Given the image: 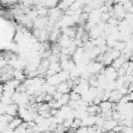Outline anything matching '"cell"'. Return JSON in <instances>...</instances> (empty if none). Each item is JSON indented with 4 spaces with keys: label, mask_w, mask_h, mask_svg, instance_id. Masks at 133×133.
<instances>
[{
    "label": "cell",
    "mask_w": 133,
    "mask_h": 133,
    "mask_svg": "<svg viewBox=\"0 0 133 133\" xmlns=\"http://www.w3.org/2000/svg\"><path fill=\"white\" fill-rule=\"evenodd\" d=\"M58 101L60 102L61 105H66L69 103V101H70V94H62L61 98Z\"/></svg>",
    "instance_id": "obj_11"
},
{
    "label": "cell",
    "mask_w": 133,
    "mask_h": 133,
    "mask_svg": "<svg viewBox=\"0 0 133 133\" xmlns=\"http://www.w3.org/2000/svg\"><path fill=\"white\" fill-rule=\"evenodd\" d=\"M18 110H19V105L17 103H10L6 107V113L12 116H16L18 114Z\"/></svg>",
    "instance_id": "obj_3"
},
{
    "label": "cell",
    "mask_w": 133,
    "mask_h": 133,
    "mask_svg": "<svg viewBox=\"0 0 133 133\" xmlns=\"http://www.w3.org/2000/svg\"><path fill=\"white\" fill-rule=\"evenodd\" d=\"M123 95L119 92L118 89H114V90H111V95H110V98H109V101L112 102V103H118L119 100L122 99Z\"/></svg>",
    "instance_id": "obj_5"
},
{
    "label": "cell",
    "mask_w": 133,
    "mask_h": 133,
    "mask_svg": "<svg viewBox=\"0 0 133 133\" xmlns=\"http://www.w3.org/2000/svg\"><path fill=\"white\" fill-rule=\"evenodd\" d=\"M1 2L8 6V5H14V4L18 3V0H1Z\"/></svg>",
    "instance_id": "obj_14"
},
{
    "label": "cell",
    "mask_w": 133,
    "mask_h": 133,
    "mask_svg": "<svg viewBox=\"0 0 133 133\" xmlns=\"http://www.w3.org/2000/svg\"><path fill=\"white\" fill-rule=\"evenodd\" d=\"M126 46H127V42H125V41H117L114 49H116V50H118V51L122 52L123 50H125Z\"/></svg>",
    "instance_id": "obj_10"
},
{
    "label": "cell",
    "mask_w": 133,
    "mask_h": 133,
    "mask_svg": "<svg viewBox=\"0 0 133 133\" xmlns=\"http://www.w3.org/2000/svg\"><path fill=\"white\" fill-rule=\"evenodd\" d=\"M71 89H72V88L70 87V85H69V83H68L66 81L60 82V83L56 86V90L59 91V92H61V94H70Z\"/></svg>",
    "instance_id": "obj_2"
},
{
    "label": "cell",
    "mask_w": 133,
    "mask_h": 133,
    "mask_svg": "<svg viewBox=\"0 0 133 133\" xmlns=\"http://www.w3.org/2000/svg\"><path fill=\"white\" fill-rule=\"evenodd\" d=\"M131 123H132V127H133V118H132V121H131Z\"/></svg>",
    "instance_id": "obj_17"
},
{
    "label": "cell",
    "mask_w": 133,
    "mask_h": 133,
    "mask_svg": "<svg viewBox=\"0 0 133 133\" xmlns=\"http://www.w3.org/2000/svg\"><path fill=\"white\" fill-rule=\"evenodd\" d=\"M22 123H23V119H22L21 117H16V116H15V117L12 118V121L8 124V127L15 130L17 127L21 126V124H22Z\"/></svg>",
    "instance_id": "obj_7"
},
{
    "label": "cell",
    "mask_w": 133,
    "mask_h": 133,
    "mask_svg": "<svg viewBox=\"0 0 133 133\" xmlns=\"http://www.w3.org/2000/svg\"><path fill=\"white\" fill-rule=\"evenodd\" d=\"M109 133H115V132H113V131H109Z\"/></svg>",
    "instance_id": "obj_18"
},
{
    "label": "cell",
    "mask_w": 133,
    "mask_h": 133,
    "mask_svg": "<svg viewBox=\"0 0 133 133\" xmlns=\"http://www.w3.org/2000/svg\"><path fill=\"white\" fill-rule=\"evenodd\" d=\"M117 124H118V122H117V121H115V119H113V118H110V119L105 121L104 126L102 127V133L112 131V130H113V128H114Z\"/></svg>",
    "instance_id": "obj_1"
},
{
    "label": "cell",
    "mask_w": 133,
    "mask_h": 133,
    "mask_svg": "<svg viewBox=\"0 0 133 133\" xmlns=\"http://www.w3.org/2000/svg\"><path fill=\"white\" fill-rule=\"evenodd\" d=\"M112 118L119 122L122 119V113L118 111V110H115V111H112Z\"/></svg>",
    "instance_id": "obj_12"
},
{
    "label": "cell",
    "mask_w": 133,
    "mask_h": 133,
    "mask_svg": "<svg viewBox=\"0 0 133 133\" xmlns=\"http://www.w3.org/2000/svg\"><path fill=\"white\" fill-rule=\"evenodd\" d=\"M38 17H48L49 16V8L46 6H42L36 9Z\"/></svg>",
    "instance_id": "obj_8"
},
{
    "label": "cell",
    "mask_w": 133,
    "mask_h": 133,
    "mask_svg": "<svg viewBox=\"0 0 133 133\" xmlns=\"http://www.w3.org/2000/svg\"><path fill=\"white\" fill-rule=\"evenodd\" d=\"M82 99V95L79 94V92H76L75 90H72L70 92V100H73V101H78V100H81Z\"/></svg>",
    "instance_id": "obj_9"
},
{
    "label": "cell",
    "mask_w": 133,
    "mask_h": 133,
    "mask_svg": "<svg viewBox=\"0 0 133 133\" xmlns=\"http://www.w3.org/2000/svg\"><path fill=\"white\" fill-rule=\"evenodd\" d=\"M126 60H128V58H126L124 55H121L119 57H117V58L113 59V61H112L111 65H112L114 69H116V70H117V69L122 68V65L124 64V62H125Z\"/></svg>",
    "instance_id": "obj_4"
},
{
    "label": "cell",
    "mask_w": 133,
    "mask_h": 133,
    "mask_svg": "<svg viewBox=\"0 0 133 133\" xmlns=\"http://www.w3.org/2000/svg\"><path fill=\"white\" fill-rule=\"evenodd\" d=\"M127 96H128L129 101H130V102H133V91H129V92L127 94Z\"/></svg>",
    "instance_id": "obj_16"
},
{
    "label": "cell",
    "mask_w": 133,
    "mask_h": 133,
    "mask_svg": "<svg viewBox=\"0 0 133 133\" xmlns=\"http://www.w3.org/2000/svg\"><path fill=\"white\" fill-rule=\"evenodd\" d=\"M0 1H1V0H0Z\"/></svg>",
    "instance_id": "obj_19"
},
{
    "label": "cell",
    "mask_w": 133,
    "mask_h": 133,
    "mask_svg": "<svg viewBox=\"0 0 133 133\" xmlns=\"http://www.w3.org/2000/svg\"><path fill=\"white\" fill-rule=\"evenodd\" d=\"M110 19V14L109 12H102L101 15V21L102 22H108V20Z\"/></svg>",
    "instance_id": "obj_13"
},
{
    "label": "cell",
    "mask_w": 133,
    "mask_h": 133,
    "mask_svg": "<svg viewBox=\"0 0 133 133\" xmlns=\"http://www.w3.org/2000/svg\"><path fill=\"white\" fill-rule=\"evenodd\" d=\"M122 133H133V127H129V126H124Z\"/></svg>",
    "instance_id": "obj_15"
},
{
    "label": "cell",
    "mask_w": 133,
    "mask_h": 133,
    "mask_svg": "<svg viewBox=\"0 0 133 133\" xmlns=\"http://www.w3.org/2000/svg\"><path fill=\"white\" fill-rule=\"evenodd\" d=\"M99 107L101 108V112L112 110V102H110L109 100H105V101H102V102L100 103Z\"/></svg>",
    "instance_id": "obj_6"
}]
</instances>
